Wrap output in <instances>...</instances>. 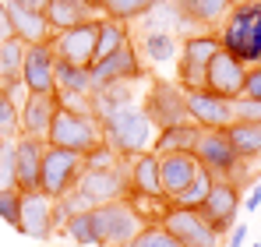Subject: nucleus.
<instances>
[{"instance_id": "22", "label": "nucleus", "mask_w": 261, "mask_h": 247, "mask_svg": "<svg viewBox=\"0 0 261 247\" xmlns=\"http://www.w3.org/2000/svg\"><path fill=\"white\" fill-rule=\"evenodd\" d=\"M198 138H201V127H198V124H191V120L170 124V127H163V131L152 138V152H155V156H173V152H191V156H194Z\"/></svg>"}, {"instance_id": "30", "label": "nucleus", "mask_w": 261, "mask_h": 247, "mask_svg": "<svg viewBox=\"0 0 261 247\" xmlns=\"http://www.w3.org/2000/svg\"><path fill=\"white\" fill-rule=\"evenodd\" d=\"M64 237L71 240L74 247H99L95 244V223H92V208H85V212H74L64 226Z\"/></svg>"}, {"instance_id": "36", "label": "nucleus", "mask_w": 261, "mask_h": 247, "mask_svg": "<svg viewBox=\"0 0 261 247\" xmlns=\"http://www.w3.org/2000/svg\"><path fill=\"white\" fill-rule=\"evenodd\" d=\"M18 215H21V191H18V187L0 191V219L18 230Z\"/></svg>"}, {"instance_id": "7", "label": "nucleus", "mask_w": 261, "mask_h": 247, "mask_svg": "<svg viewBox=\"0 0 261 247\" xmlns=\"http://www.w3.org/2000/svg\"><path fill=\"white\" fill-rule=\"evenodd\" d=\"M219 50V36L212 32H194V36H187V39L180 42V67H176V85L184 88V92H191V88H201L205 85V67H208V60L216 57Z\"/></svg>"}, {"instance_id": "6", "label": "nucleus", "mask_w": 261, "mask_h": 247, "mask_svg": "<svg viewBox=\"0 0 261 247\" xmlns=\"http://www.w3.org/2000/svg\"><path fill=\"white\" fill-rule=\"evenodd\" d=\"M82 169H85V156L46 145L43 173H39V191H43L46 198H60V194H67V191H74Z\"/></svg>"}, {"instance_id": "1", "label": "nucleus", "mask_w": 261, "mask_h": 247, "mask_svg": "<svg viewBox=\"0 0 261 247\" xmlns=\"http://www.w3.org/2000/svg\"><path fill=\"white\" fill-rule=\"evenodd\" d=\"M99 124H102V145L113 149L120 159H134V156H141V152L152 149L155 127H152L148 117H145L141 103H134V106H120V110L99 117Z\"/></svg>"}, {"instance_id": "33", "label": "nucleus", "mask_w": 261, "mask_h": 247, "mask_svg": "<svg viewBox=\"0 0 261 247\" xmlns=\"http://www.w3.org/2000/svg\"><path fill=\"white\" fill-rule=\"evenodd\" d=\"M127 247H180V240H176L163 223H145Z\"/></svg>"}, {"instance_id": "40", "label": "nucleus", "mask_w": 261, "mask_h": 247, "mask_svg": "<svg viewBox=\"0 0 261 247\" xmlns=\"http://www.w3.org/2000/svg\"><path fill=\"white\" fill-rule=\"evenodd\" d=\"M258 208H261V184H254L251 194L244 198V212H258Z\"/></svg>"}, {"instance_id": "35", "label": "nucleus", "mask_w": 261, "mask_h": 247, "mask_svg": "<svg viewBox=\"0 0 261 247\" xmlns=\"http://www.w3.org/2000/svg\"><path fill=\"white\" fill-rule=\"evenodd\" d=\"M0 138H18V106L7 88H0Z\"/></svg>"}, {"instance_id": "17", "label": "nucleus", "mask_w": 261, "mask_h": 247, "mask_svg": "<svg viewBox=\"0 0 261 247\" xmlns=\"http://www.w3.org/2000/svg\"><path fill=\"white\" fill-rule=\"evenodd\" d=\"M53 64H57V53H53L49 42H32V46H25V67H21V85H25V92H57Z\"/></svg>"}, {"instance_id": "21", "label": "nucleus", "mask_w": 261, "mask_h": 247, "mask_svg": "<svg viewBox=\"0 0 261 247\" xmlns=\"http://www.w3.org/2000/svg\"><path fill=\"white\" fill-rule=\"evenodd\" d=\"M198 159L191 152H173V156H159V180H163V194L166 202H173L176 194L198 177Z\"/></svg>"}, {"instance_id": "8", "label": "nucleus", "mask_w": 261, "mask_h": 247, "mask_svg": "<svg viewBox=\"0 0 261 247\" xmlns=\"http://www.w3.org/2000/svg\"><path fill=\"white\" fill-rule=\"evenodd\" d=\"M88 78H92V88H102V85H113V82H138L145 78V64H141V53L134 39H127L120 50H113L110 57L88 64Z\"/></svg>"}, {"instance_id": "11", "label": "nucleus", "mask_w": 261, "mask_h": 247, "mask_svg": "<svg viewBox=\"0 0 261 247\" xmlns=\"http://www.w3.org/2000/svg\"><path fill=\"white\" fill-rule=\"evenodd\" d=\"M95 39H99V18L95 21H85V25H74V29H64V32H53L49 36V46H53L57 60L88 67L92 57H95Z\"/></svg>"}, {"instance_id": "14", "label": "nucleus", "mask_w": 261, "mask_h": 247, "mask_svg": "<svg viewBox=\"0 0 261 247\" xmlns=\"http://www.w3.org/2000/svg\"><path fill=\"white\" fill-rule=\"evenodd\" d=\"M57 110H60V95L57 92H29L25 103H21V110H18V134L46 141Z\"/></svg>"}, {"instance_id": "38", "label": "nucleus", "mask_w": 261, "mask_h": 247, "mask_svg": "<svg viewBox=\"0 0 261 247\" xmlns=\"http://www.w3.org/2000/svg\"><path fill=\"white\" fill-rule=\"evenodd\" d=\"M240 99H261V64L247 67V75H244V88H240Z\"/></svg>"}, {"instance_id": "39", "label": "nucleus", "mask_w": 261, "mask_h": 247, "mask_svg": "<svg viewBox=\"0 0 261 247\" xmlns=\"http://www.w3.org/2000/svg\"><path fill=\"white\" fill-rule=\"evenodd\" d=\"M247 237H251V226H247V223H237V226L226 233V247H247L251 244Z\"/></svg>"}, {"instance_id": "34", "label": "nucleus", "mask_w": 261, "mask_h": 247, "mask_svg": "<svg viewBox=\"0 0 261 247\" xmlns=\"http://www.w3.org/2000/svg\"><path fill=\"white\" fill-rule=\"evenodd\" d=\"M18 166H14V138H0V191L18 187Z\"/></svg>"}, {"instance_id": "5", "label": "nucleus", "mask_w": 261, "mask_h": 247, "mask_svg": "<svg viewBox=\"0 0 261 247\" xmlns=\"http://www.w3.org/2000/svg\"><path fill=\"white\" fill-rule=\"evenodd\" d=\"M74 191L88 202V208L106 205V202H120L130 194V180H127V159H120L117 166L106 169H82Z\"/></svg>"}, {"instance_id": "27", "label": "nucleus", "mask_w": 261, "mask_h": 247, "mask_svg": "<svg viewBox=\"0 0 261 247\" xmlns=\"http://www.w3.org/2000/svg\"><path fill=\"white\" fill-rule=\"evenodd\" d=\"M226 138H229V145H233L237 159H244V163L261 159V124H240V120H233L229 127H226Z\"/></svg>"}, {"instance_id": "18", "label": "nucleus", "mask_w": 261, "mask_h": 247, "mask_svg": "<svg viewBox=\"0 0 261 247\" xmlns=\"http://www.w3.org/2000/svg\"><path fill=\"white\" fill-rule=\"evenodd\" d=\"M4 4V14H7V25H11V36L14 39H21L25 46H32V42H49V21H46L43 11H32V7H25V4H18V0H0Z\"/></svg>"}, {"instance_id": "13", "label": "nucleus", "mask_w": 261, "mask_h": 247, "mask_svg": "<svg viewBox=\"0 0 261 247\" xmlns=\"http://www.w3.org/2000/svg\"><path fill=\"white\" fill-rule=\"evenodd\" d=\"M194 159L205 173H212L216 180H229L233 169H237V152L226 138V131H201L198 145H194Z\"/></svg>"}, {"instance_id": "37", "label": "nucleus", "mask_w": 261, "mask_h": 247, "mask_svg": "<svg viewBox=\"0 0 261 247\" xmlns=\"http://www.w3.org/2000/svg\"><path fill=\"white\" fill-rule=\"evenodd\" d=\"M233 117L240 124H261V99H233Z\"/></svg>"}, {"instance_id": "25", "label": "nucleus", "mask_w": 261, "mask_h": 247, "mask_svg": "<svg viewBox=\"0 0 261 247\" xmlns=\"http://www.w3.org/2000/svg\"><path fill=\"white\" fill-rule=\"evenodd\" d=\"M138 46V53H141V60H152V64H170L176 60V53H180V42H176L173 32H163V29H148L141 42H134Z\"/></svg>"}, {"instance_id": "28", "label": "nucleus", "mask_w": 261, "mask_h": 247, "mask_svg": "<svg viewBox=\"0 0 261 247\" xmlns=\"http://www.w3.org/2000/svg\"><path fill=\"white\" fill-rule=\"evenodd\" d=\"M233 0H176V11H184V21L191 25H216L226 21Z\"/></svg>"}, {"instance_id": "12", "label": "nucleus", "mask_w": 261, "mask_h": 247, "mask_svg": "<svg viewBox=\"0 0 261 247\" xmlns=\"http://www.w3.org/2000/svg\"><path fill=\"white\" fill-rule=\"evenodd\" d=\"M187 120L198 124L201 131H226L233 117V99L212 95L208 88H191L187 92Z\"/></svg>"}, {"instance_id": "31", "label": "nucleus", "mask_w": 261, "mask_h": 247, "mask_svg": "<svg viewBox=\"0 0 261 247\" xmlns=\"http://www.w3.org/2000/svg\"><path fill=\"white\" fill-rule=\"evenodd\" d=\"M159 0H102V11H106V18H113V21H138V18H145L152 7H155Z\"/></svg>"}, {"instance_id": "2", "label": "nucleus", "mask_w": 261, "mask_h": 247, "mask_svg": "<svg viewBox=\"0 0 261 247\" xmlns=\"http://www.w3.org/2000/svg\"><path fill=\"white\" fill-rule=\"evenodd\" d=\"M46 145L53 149H67V152H78L88 156L102 145V124L95 120L85 110H71V106H60L57 117L49 124V134H46Z\"/></svg>"}, {"instance_id": "10", "label": "nucleus", "mask_w": 261, "mask_h": 247, "mask_svg": "<svg viewBox=\"0 0 261 247\" xmlns=\"http://www.w3.org/2000/svg\"><path fill=\"white\" fill-rule=\"evenodd\" d=\"M244 208V198H240V187L237 184H229V180H216L212 184V191H208V198L201 202V219L216 230L219 237H226L233 226H237V212Z\"/></svg>"}, {"instance_id": "26", "label": "nucleus", "mask_w": 261, "mask_h": 247, "mask_svg": "<svg viewBox=\"0 0 261 247\" xmlns=\"http://www.w3.org/2000/svg\"><path fill=\"white\" fill-rule=\"evenodd\" d=\"M53 82H57V95H60V99H71V95H92L88 67L67 64V60H57V64H53Z\"/></svg>"}, {"instance_id": "24", "label": "nucleus", "mask_w": 261, "mask_h": 247, "mask_svg": "<svg viewBox=\"0 0 261 247\" xmlns=\"http://www.w3.org/2000/svg\"><path fill=\"white\" fill-rule=\"evenodd\" d=\"M21 67H25V42L14 36L0 39V88L14 92L21 85Z\"/></svg>"}, {"instance_id": "16", "label": "nucleus", "mask_w": 261, "mask_h": 247, "mask_svg": "<svg viewBox=\"0 0 261 247\" xmlns=\"http://www.w3.org/2000/svg\"><path fill=\"white\" fill-rule=\"evenodd\" d=\"M53 198L43 191H21V215H18V233L32 240H49L53 237Z\"/></svg>"}, {"instance_id": "9", "label": "nucleus", "mask_w": 261, "mask_h": 247, "mask_svg": "<svg viewBox=\"0 0 261 247\" xmlns=\"http://www.w3.org/2000/svg\"><path fill=\"white\" fill-rule=\"evenodd\" d=\"M170 233H173L180 247H219V237L216 230L201 219V212L198 208H176V205H166L163 212V219H159Z\"/></svg>"}, {"instance_id": "19", "label": "nucleus", "mask_w": 261, "mask_h": 247, "mask_svg": "<svg viewBox=\"0 0 261 247\" xmlns=\"http://www.w3.org/2000/svg\"><path fill=\"white\" fill-rule=\"evenodd\" d=\"M43 152L46 141L39 138H14V166H18V191H39V173H43Z\"/></svg>"}, {"instance_id": "42", "label": "nucleus", "mask_w": 261, "mask_h": 247, "mask_svg": "<svg viewBox=\"0 0 261 247\" xmlns=\"http://www.w3.org/2000/svg\"><path fill=\"white\" fill-rule=\"evenodd\" d=\"M247 247H261V244H247Z\"/></svg>"}, {"instance_id": "15", "label": "nucleus", "mask_w": 261, "mask_h": 247, "mask_svg": "<svg viewBox=\"0 0 261 247\" xmlns=\"http://www.w3.org/2000/svg\"><path fill=\"white\" fill-rule=\"evenodd\" d=\"M244 75H247V67L219 46L216 57H212L208 67H205V85H201V88H208L212 95H222V99H240Z\"/></svg>"}, {"instance_id": "41", "label": "nucleus", "mask_w": 261, "mask_h": 247, "mask_svg": "<svg viewBox=\"0 0 261 247\" xmlns=\"http://www.w3.org/2000/svg\"><path fill=\"white\" fill-rule=\"evenodd\" d=\"M18 4H25L32 11H43V14H46V7H49V0H18Z\"/></svg>"}, {"instance_id": "32", "label": "nucleus", "mask_w": 261, "mask_h": 247, "mask_svg": "<svg viewBox=\"0 0 261 247\" xmlns=\"http://www.w3.org/2000/svg\"><path fill=\"white\" fill-rule=\"evenodd\" d=\"M212 184H216V177L212 173H205V169H198V177L176 194L170 205H176V208H201V202L208 198V191H212Z\"/></svg>"}, {"instance_id": "3", "label": "nucleus", "mask_w": 261, "mask_h": 247, "mask_svg": "<svg viewBox=\"0 0 261 247\" xmlns=\"http://www.w3.org/2000/svg\"><path fill=\"white\" fill-rule=\"evenodd\" d=\"M92 223H95V244L99 247H127L134 240V233L145 226L127 198L95 205L92 208Z\"/></svg>"}, {"instance_id": "29", "label": "nucleus", "mask_w": 261, "mask_h": 247, "mask_svg": "<svg viewBox=\"0 0 261 247\" xmlns=\"http://www.w3.org/2000/svg\"><path fill=\"white\" fill-rule=\"evenodd\" d=\"M127 39H130V36H127V25H124V21L99 18V39H95V57H92V64L102 60V57H110L113 50H120Z\"/></svg>"}, {"instance_id": "20", "label": "nucleus", "mask_w": 261, "mask_h": 247, "mask_svg": "<svg viewBox=\"0 0 261 247\" xmlns=\"http://www.w3.org/2000/svg\"><path fill=\"white\" fill-rule=\"evenodd\" d=\"M127 180H130V194L166 202L163 180H159V156H155L152 149L141 152V156H134V159H127Z\"/></svg>"}, {"instance_id": "4", "label": "nucleus", "mask_w": 261, "mask_h": 247, "mask_svg": "<svg viewBox=\"0 0 261 247\" xmlns=\"http://www.w3.org/2000/svg\"><path fill=\"white\" fill-rule=\"evenodd\" d=\"M141 110H145V117L152 120L155 131H163L170 124H184L187 120V92L176 82L152 78L145 95H141Z\"/></svg>"}, {"instance_id": "23", "label": "nucleus", "mask_w": 261, "mask_h": 247, "mask_svg": "<svg viewBox=\"0 0 261 247\" xmlns=\"http://www.w3.org/2000/svg\"><path fill=\"white\" fill-rule=\"evenodd\" d=\"M46 21H49V32H64V29L95 21V7L88 0H49Z\"/></svg>"}]
</instances>
